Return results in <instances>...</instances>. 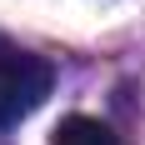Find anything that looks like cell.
<instances>
[{"instance_id":"6da1fadb","label":"cell","mask_w":145,"mask_h":145,"mask_svg":"<svg viewBox=\"0 0 145 145\" xmlns=\"http://www.w3.org/2000/svg\"><path fill=\"white\" fill-rule=\"evenodd\" d=\"M50 85H55L50 60L30 55V50H0V130L40 110Z\"/></svg>"},{"instance_id":"7a4b0ae2","label":"cell","mask_w":145,"mask_h":145,"mask_svg":"<svg viewBox=\"0 0 145 145\" xmlns=\"http://www.w3.org/2000/svg\"><path fill=\"white\" fill-rule=\"evenodd\" d=\"M50 145H125V140H120L105 120H95V115H70V120L55 125Z\"/></svg>"}]
</instances>
